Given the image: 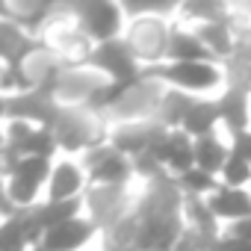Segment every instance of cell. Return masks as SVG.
Listing matches in <instances>:
<instances>
[{"instance_id": "cell-1", "label": "cell", "mask_w": 251, "mask_h": 251, "mask_svg": "<svg viewBox=\"0 0 251 251\" xmlns=\"http://www.w3.org/2000/svg\"><path fill=\"white\" fill-rule=\"evenodd\" d=\"M133 48L124 45V42H103L95 53L92 62L103 71L112 74V80H139L136 74V62H133Z\"/></svg>"}, {"instance_id": "cell-2", "label": "cell", "mask_w": 251, "mask_h": 251, "mask_svg": "<svg viewBox=\"0 0 251 251\" xmlns=\"http://www.w3.org/2000/svg\"><path fill=\"white\" fill-rule=\"evenodd\" d=\"M154 77H163L183 89H210L219 83V71L213 62H175L169 68H157Z\"/></svg>"}, {"instance_id": "cell-3", "label": "cell", "mask_w": 251, "mask_h": 251, "mask_svg": "<svg viewBox=\"0 0 251 251\" xmlns=\"http://www.w3.org/2000/svg\"><path fill=\"white\" fill-rule=\"evenodd\" d=\"M48 177V160H42V157H27V160H21L18 163V169H15V175H12V183H9V198L15 201V204H30L33 201V195H36V189H39V183Z\"/></svg>"}, {"instance_id": "cell-4", "label": "cell", "mask_w": 251, "mask_h": 251, "mask_svg": "<svg viewBox=\"0 0 251 251\" xmlns=\"http://www.w3.org/2000/svg\"><path fill=\"white\" fill-rule=\"evenodd\" d=\"M207 207L213 210L216 219H236V222L251 219V195H248L245 189L222 186V189H216V192L207 198Z\"/></svg>"}, {"instance_id": "cell-5", "label": "cell", "mask_w": 251, "mask_h": 251, "mask_svg": "<svg viewBox=\"0 0 251 251\" xmlns=\"http://www.w3.org/2000/svg\"><path fill=\"white\" fill-rule=\"evenodd\" d=\"M77 12H80V21H83L89 36L106 39V42L115 36V30H118V9L112 3H83V6H77Z\"/></svg>"}, {"instance_id": "cell-6", "label": "cell", "mask_w": 251, "mask_h": 251, "mask_svg": "<svg viewBox=\"0 0 251 251\" xmlns=\"http://www.w3.org/2000/svg\"><path fill=\"white\" fill-rule=\"evenodd\" d=\"M130 48H133V53L154 59V56L169 50V33L160 21H142L130 39Z\"/></svg>"}, {"instance_id": "cell-7", "label": "cell", "mask_w": 251, "mask_h": 251, "mask_svg": "<svg viewBox=\"0 0 251 251\" xmlns=\"http://www.w3.org/2000/svg\"><path fill=\"white\" fill-rule=\"evenodd\" d=\"M92 233V225L89 222H65L59 227H50L48 236H45V251H74L77 245H83Z\"/></svg>"}, {"instance_id": "cell-8", "label": "cell", "mask_w": 251, "mask_h": 251, "mask_svg": "<svg viewBox=\"0 0 251 251\" xmlns=\"http://www.w3.org/2000/svg\"><path fill=\"white\" fill-rule=\"evenodd\" d=\"M92 177L95 180H100V183H109V186H115V183H121L124 177H127V160H124L118 151H109V148H103V151H95L92 154Z\"/></svg>"}, {"instance_id": "cell-9", "label": "cell", "mask_w": 251, "mask_h": 251, "mask_svg": "<svg viewBox=\"0 0 251 251\" xmlns=\"http://www.w3.org/2000/svg\"><path fill=\"white\" fill-rule=\"evenodd\" d=\"M219 118H222L219 103H213V100H195L192 109L183 118V133L186 136H198V139L213 136V127H216Z\"/></svg>"}, {"instance_id": "cell-10", "label": "cell", "mask_w": 251, "mask_h": 251, "mask_svg": "<svg viewBox=\"0 0 251 251\" xmlns=\"http://www.w3.org/2000/svg\"><path fill=\"white\" fill-rule=\"evenodd\" d=\"M9 112L12 115H18V121H27V118H39V121H45V124H56V109H53V103L48 100V95H42V92H36V95H21V98H15L12 103H9Z\"/></svg>"}, {"instance_id": "cell-11", "label": "cell", "mask_w": 251, "mask_h": 251, "mask_svg": "<svg viewBox=\"0 0 251 251\" xmlns=\"http://www.w3.org/2000/svg\"><path fill=\"white\" fill-rule=\"evenodd\" d=\"M53 127H56V139L65 148H80V145L92 142V127L86 124V118H80L74 112H59Z\"/></svg>"}, {"instance_id": "cell-12", "label": "cell", "mask_w": 251, "mask_h": 251, "mask_svg": "<svg viewBox=\"0 0 251 251\" xmlns=\"http://www.w3.org/2000/svg\"><path fill=\"white\" fill-rule=\"evenodd\" d=\"M175 62H210V50L204 48V42L192 33H172L169 36V50H166Z\"/></svg>"}, {"instance_id": "cell-13", "label": "cell", "mask_w": 251, "mask_h": 251, "mask_svg": "<svg viewBox=\"0 0 251 251\" xmlns=\"http://www.w3.org/2000/svg\"><path fill=\"white\" fill-rule=\"evenodd\" d=\"M204 48L213 53V56H233L236 53V45H233V30L227 21H219V24H201V30L195 33Z\"/></svg>"}, {"instance_id": "cell-14", "label": "cell", "mask_w": 251, "mask_h": 251, "mask_svg": "<svg viewBox=\"0 0 251 251\" xmlns=\"http://www.w3.org/2000/svg\"><path fill=\"white\" fill-rule=\"evenodd\" d=\"M230 151L216 139V136H204V139H195V169L207 172V175H216L225 169Z\"/></svg>"}, {"instance_id": "cell-15", "label": "cell", "mask_w": 251, "mask_h": 251, "mask_svg": "<svg viewBox=\"0 0 251 251\" xmlns=\"http://www.w3.org/2000/svg\"><path fill=\"white\" fill-rule=\"evenodd\" d=\"M219 112L227 121V127L233 136L245 133V121H248V106H245V92L242 89H230L222 100H219Z\"/></svg>"}, {"instance_id": "cell-16", "label": "cell", "mask_w": 251, "mask_h": 251, "mask_svg": "<svg viewBox=\"0 0 251 251\" xmlns=\"http://www.w3.org/2000/svg\"><path fill=\"white\" fill-rule=\"evenodd\" d=\"M77 189H80V172L74 166L62 163L50 180V201H71Z\"/></svg>"}, {"instance_id": "cell-17", "label": "cell", "mask_w": 251, "mask_h": 251, "mask_svg": "<svg viewBox=\"0 0 251 251\" xmlns=\"http://www.w3.org/2000/svg\"><path fill=\"white\" fill-rule=\"evenodd\" d=\"M77 210H80V201H77V198H71V201H50L48 207L36 210V219H39L42 227L50 230V227H59V225L71 222Z\"/></svg>"}, {"instance_id": "cell-18", "label": "cell", "mask_w": 251, "mask_h": 251, "mask_svg": "<svg viewBox=\"0 0 251 251\" xmlns=\"http://www.w3.org/2000/svg\"><path fill=\"white\" fill-rule=\"evenodd\" d=\"M36 45L33 42H27L12 24H0V56H6V59H12V62H18L21 56H27L30 50H33Z\"/></svg>"}, {"instance_id": "cell-19", "label": "cell", "mask_w": 251, "mask_h": 251, "mask_svg": "<svg viewBox=\"0 0 251 251\" xmlns=\"http://www.w3.org/2000/svg\"><path fill=\"white\" fill-rule=\"evenodd\" d=\"M192 98L189 95H180V92H169L166 98H163V109H160V115H163V121L166 124H183V118H186V112L192 109Z\"/></svg>"}, {"instance_id": "cell-20", "label": "cell", "mask_w": 251, "mask_h": 251, "mask_svg": "<svg viewBox=\"0 0 251 251\" xmlns=\"http://www.w3.org/2000/svg\"><path fill=\"white\" fill-rule=\"evenodd\" d=\"M222 177H225V186L239 189L242 183H251V163L242 160V157L230 148V157H227V163H225V169H222Z\"/></svg>"}, {"instance_id": "cell-21", "label": "cell", "mask_w": 251, "mask_h": 251, "mask_svg": "<svg viewBox=\"0 0 251 251\" xmlns=\"http://www.w3.org/2000/svg\"><path fill=\"white\" fill-rule=\"evenodd\" d=\"M186 192H192V198H198L201 192H216L219 186H216V177L213 175H207V172H201V169H189L186 175H180V180H177Z\"/></svg>"}, {"instance_id": "cell-22", "label": "cell", "mask_w": 251, "mask_h": 251, "mask_svg": "<svg viewBox=\"0 0 251 251\" xmlns=\"http://www.w3.org/2000/svg\"><path fill=\"white\" fill-rule=\"evenodd\" d=\"M18 151H24L27 157H42V160H48V154L53 151V133H50V130H33V133L18 145Z\"/></svg>"}, {"instance_id": "cell-23", "label": "cell", "mask_w": 251, "mask_h": 251, "mask_svg": "<svg viewBox=\"0 0 251 251\" xmlns=\"http://www.w3.org/2000/svg\"><path fill=\"white\" fill-rule=\"evenodd\" d=\"M24 242H27V233H24L21 216H15L12 222H6L0 227V251H21Z\"/></svg>"}, {"instance_id": "cell-24", "label": "cell", "mask_w": 251, "mask_h": 251, "mask_svg": "<svg viewBox=\"0 0 251 251\" xmlns=\"http://www.w3.org/2000/svg\"><path fill=\"white\" fill-rule=\"evenodd\" d=\"M92 204H95L98 219H100V222H106V219L121 207V192H118V189H112V186H109V189H100V192L92 198Z\"/></svg>"}, {"instance_id": "cell-25", "label": "cell", "mask_w": 251, "mask_h": 251, "mask_svg": "<svg viewBox=\"0 0 251 251\" xmlns=\"http://www.w3.org/2000/svg\"><path fill=\"white\" fill-rule=\"evenodd\" d=\"M216 251H251V242L248 239H242V236H222L219 239V245H216Z\"/></svg>"}, {"instance_id": "cell-26", "label": "cell", "mask_w": 251, "mask_h": 251, "mask_svg": "<svg viewBox=\"0 0 251 251\" xmlns=\"http://www.w3.org/2000/svg\"><path fill=\"white\" fill-rule=\"evenodd\" d=\"M233 151H236L242 160H248V163H251V133H248V130L236 136V145H233Z\"/></svg>"}, {"instance_id": "cell-27", "label": "cell", "mask_w": 251, "mask_h": 251, "mask_svg": "<svg viewBox=\"0 0 251 251\" xmlns=\"http://www.w3.org/2000/svg\"><path fill=\"white\" fill-rule=\"evenodd\" d=\"M230 233H233V236H242V239H248V242H251V219H245V222H236Z\"/></svg>"}, {"instance_id": "cell-28", "label": "cell", "mask_w": 251, "mask_h": 251, "mask_svg": "<svg viewBox=\"0 0 251 251\" xmlns=\"http://www.w3.org/2000/svg\"><path fill=\"white\" fill-rule=\"evenodd\" d=\"M6 109H9V106H6V103H3V98H0V115H3V112H6Z\"/></svg>"}, {"instance_id": "cell-29", "label": "cell", "mask_w": 251, "mask_h": 251, "mask_svg": "<svg viewBox=\"0 0 251 251\" xmlns=\"http://www.w3.org/2000/svg\"><path fill=\"white\" fill-rule=\"evenodd\" d=\"M0 12H3V6H0Z\"/></svg>"}]
</instances>
